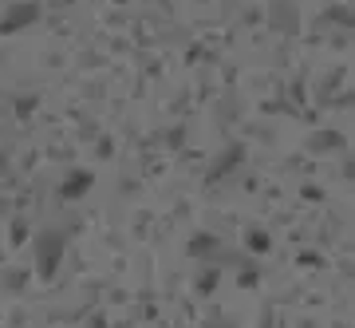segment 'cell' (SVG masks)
I'll use <instances>...</instances> for the list:
<instances>
[{"label": "cell", "mask_w": 355, "mask_h": 328, "mask_svg": "<svg viewBox=\"0 0 355 328\" xmlns=\"http://www.w3.org/2000/svg\"><path fill=\"white\" fill-rule=\"evenodd\" d=\"M60 257H64V233H55V229H44L36 238V265H40V277H51L55 265H60Z\"/></svg>", "instance_id": "6da1fadb"}, {"label": "cell", "mask_w": 355, "mask_h": 328, "mask_svg": "<svg viewBox=\"0 0 355 328\" xmlns=\"http://www.w3.org/2000/svg\"><path fill=\"white\" fill-rule=\"evenodd\" d=\"M12 13H16V16H8V20H4V32H16L20 24H32L40 8H36V4H16Z\"/></svg>", "instance_id": "7a4b0ae2"}, {"label": "cell", "mask_w": 355, "mask_h": 328, "mask_svg": "<svg viewBox=\"0 0 355 328\" xmlns=\"http://www.w3.org/2000/svg\"><path fill=\"white\" fill-rule=\"evenodd\" d=\"M83 186H91V174H79V178H71V182L64 186V198H71V194H79Z\"/></svg>", "instance_id": "3957f363"}, {"label": "cell", "mask_w": 355, "mask_h": 328, "mask_svg": "<svg viewBox=\"0 0 355 328\" xmlns=\"http://www.w3.org/2000/svg\"><path fill=\"white\" fill-rule=\"evenodd\" d=\"M95 328H103V320H95Z\"/></svg>", "instance_id": "277c9868"}]
</instances>
